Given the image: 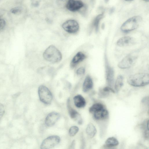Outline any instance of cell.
<instances>
[{"label": "cell", "mask_w": 149, "mask_h": 149, "mask_svg": "<svg viewBox=\"0 0 149 149\" xmlns=\"http://www.w3.org/2000/svg\"><path fill=\"white\" fill-rule=\"evenodd\" d=\"M6 25V22L3 19L0 18V31L2 30Z\"/></svg>", "instance_id": "obj_28"}, {"label": "cell", "mask_w": 149, "mask_h": 149, "mask_svg": "<svg viewBox=\"0 0 149 149\" xmlns=\"http://www.w3.org/2000/svg\"><path fill=\"white\" fill-rule=\"evenodd\" d=\"M109 0H104V1L106 3H107L108 2Z\"/></svg>", "instance_id": "obj_35"}, {"label": "cell", "mask_w": 149, "mask_h": 149, "mask_svg": "<svg viewBox=\"0 0 149 149\" xmlns=\"http://www.w3.org/2000/svg\"><path fill=\"white\" fill-rule=\"evenodd\" d=\"M67 104L69 113L71 118L72 119H77L78 118H79V115L78 113L71 107L69 100H68Z\"/></svg>", "instance_id": "obj_20"}, {"label": "cell", "mask_w": 149, "mask_h": 149, "mask_svg": "<svg viewBox=\"0 0 149 149\" xmlns=\"http://www.w3.org/2000/svg\"><path fill=\"white\" fill-rule=\"evenodd\" d=\"M85 72V69L83 67H81L77 69L76 73L78 75H81L84 74Z\"/></svg>", "instance_id": "obj_26"}, {"label": "cell", "mask_w": 149, "mask_h": 149, "mask_svg": "<svg viewBox=\"0 0 149 149\" xmlns=\"http://www.w3.org/2000/svg\"><path fill=\"white\" fill-rule=\"evenodd\" d=\"M79 131L78 127L76 126H73L71 127L69 130V134L70 136H74Z\"/></svg>", "instance_id": "obj_23"}, {"label": "cell", "mask_w": 149, "mask_h": 149, "mask_svg": "<svg viewBox=\"0 0 149 149\" xmlns=\"http://www.w3.org/2000/svg\"><path fill=\"white\" fill-rule=\"evenodd\" d=\"M74 102L75 106L78 108L84 107L86 101L84 97L81 95H77L74 97Z\"/></svg>", "instance_id": "obj_15"}, {"label": "cell", "mask_w": 149, "mask_h": 149, "mask_svg": "<svg viewBox=\"0 0 149 149\" xmlns=\"http://www.w3.org/2000/svg\"><path fill=\"white\" fill-rule=\"evenodd\" d=\"M86 58L85 55L81 52H78L73 57L70 63L71 68H74L80 62L82 61Z\"/></svg>", "instance_id": "obj_12"}, {"label": "cell", "mask_w": 149, "mask_h": 149, "mask_svg": "<svg viewBox=\"0 0 149 149\" xmlns=\"http://www.w3.org/2000/svg\"><path fill=\"white\" fill-rule=\"evenodd\" d=\"M142 102L144 104H147V103L148 104L149 103V97H144L142 100Z\"/></svg>", "instance_id": "obj_29"}, {"label": "cell", "mask_w": 149, "mask_h": 149, "mask_svg": "<svg viewBox=\"0 0 149 149\" xmlns=\"http://www.w3.org/2000/svg\"><path fill=\"white\" fill-rule=\"evenodd\" d=\"M60 140V138L58 136H49L44 140L40 146V148L42 149L52 148L58 144Z\"/></svg>", "instance_id": "obj_7"}, {"label": "cell", "mask_w": 149, "mask_h": 149, "mask_svg": "<svg viewBox=\"0 0 149 149\" xmlns=\"http://www.w3.org/2000/svg\"><path fill=\"white\" fill-rule=\"evenodd\" d=\"M5 113V109L3 105L0 103V120Z\"/></svg>", "instance_id": "obj_27"}, {"label": "cell", "mask_w": 149, "mask_h": 149, "mask_svg": "<svg viewBox=\"0 0 149 149\" xmlns=\"http://www.w3.org/2000/svg\"><path fill=\"white\" fill-rule=\"evenodd\" d=\"M63 28L67 32L70 33H75L79 29V25L78 22L74 19L66 21L62 24Z\"/></svg>", "instance_id": "obj_6"}, {"label": "cell", "mask_w": 149, "mask_h": 149, "mask_svg": "<svg viewBox=\"0 0 149 149\" xmlns=\"http://www.w3.org/2000/svg\"><path fill=\"white\" fill-rule=\"evenodd\" d=\"M87 134L90 137H93L96 134L97 130L94 125L91 123L88 125L86 130Z\"/></svg>", "instance_id": "obj_17"}, {"label": "cell", "mask_w": 149, "mask_h": 149, "mask_svg": "<svg viewBox=\"0 0 149 149\" xmlns=\"http://www.w3.org/2000/svg\"><path fill=\"white\" fill-rule=\"evenodd\" d=\"M43 57L47 61L54 63L61 61L62 55L60 51L55 46L50 45L44 52Z\"/></svg>", "instance_id": "obj_2"}, {"label": "cell", "mask_w": 149, "mask_h": 149, "mask_svg": "<svg viewBox=\"0 0 149 149\" xmlns=\"http://www.w3.org/2000/svg\"><path fill=\"white\" fill-rule=\"evenodd\" d=\"M123 77L121 75H118L115 82L114 88L116 91L118 92L123 86Z\"/></svg>", "instance_id": "obj_19"}, {"label": "cell", "mask_w": 149, "mask_h": 149, "mask_svg": "<svg viewBox=\"0 0 149 149\" xmlns=\"http://www.w3.org/2000/svg\"><path fill=\"white\" fill-rule=\"evenodd\" d=\"M137 56L131 54L125 57L118 64V67L121 69H127L132 66L135 63Z\"/></svg>", "instance_id": "obj_5"}, {"label": "cell", "mask_w": 149, "mask_h": 149, "mask_svg": "<svg viewBox=\"0 0 149 149\" xmlns=\"http://www.w3.org/2000/svg\"><path fill=\"white\" fill-rule=\"evenodd\" d=\"M119 142L114 137H111L108 138L106 141L105 146L107 147H111L118 145Z\"/></svg>", "instance_id": "obj_16"}, {"label": "cell", "mask_w": 149, "mask_h": 149, "mask_svg": "<svg viewBox=\"0 0 149 149\" xmlns=\"http://www.w3.org/2000/svg\"><path fill=\"white\" fill-rule=\"evenodd\" d=\"M102 104L100 103H96L93 104L89 108V112L93 113L95 111L104 108Z\"/></svg>", "instance_id": "obj_21"}, {"label": "cell", "mask_w": 149, "mask_h": 149, "mask_svg": "<svg viewBox=\"0 0 149 149\" xmlns=\"http://www.w3.org/2000/svg\"><path fill=\"white\" fill-rule=\"evenodd\" d=\"M143 1H146V2H148L149 1V0H143Z\"/></svg>", "instance_id": "obj_34"}, {"label": "cell", "mask_w": 149, "mask_h": 149, "mask_svg": "<svg viewBox=\"0 0 149 149\" xmlns=\"http://www.w3.org/2000/svg\"><path fill=\"white\" fill-rule=\"evenodd\" d=\"M125 1H133L134 0H124Z\"/></svg>", "instance_id": "obj_33"}, {"label": "cell", "mask_w": 149, "mask_h": 149, "mask_svg": "<svg viewBox=\"0 0 149 149\" xmlns=\"http://www.w3.org/2000/svg\"><path fill=\"white\" fill-rule=\"evenodd\" d=\"M93 83L92 80L89 75L86 77L83 85V91L84 92H87L93 88Z\"/></svg>", "instance_id": "obj_14"}, {"label": "cell", "mask_w": 149, "mask_h": 149, "mask_svg": "<svg viewBox=\"0 0 149 149\" xmlns=\"http://www.w3.org/2000/svg\"><path fill=\"white\" fill-rule=\"evenodd\" d=\"M115 10V8L114 7L111 8L110 10L109 13L110 14H112L114 12Z\"/></svg>", "instance_id": "obj_31"}, {"label": "cell", "mask_w": 149, "mask_h": 149, "mask_svg": "<svg viewBox=\"0 0 149 149\" xmlns=\"http://www.w3.org/2000/svg\"><path fill=\"white\" fill-rule=\"evenodd\" d=\"M142 20V18L140 16L132 17L123 23L120 27V30L125 33L134 30L138 27Z\"/></svg>", "instance_id": "obj_3"}, {"label": "cell", "mask_w": 149, "mask_h": 149, "mask_svg": "<svg viewBox=\"0 0 149 149\" xmlns=\"http://www.w3.org/2000/svg\"><path fill=\"white\" fill-rule=\"evenodd\" d=\"M104 15V13H102L97 15L94 19L93 23L92 26L94 27L96 32L98 30L99 26L101 19L103 18Z\"/></svg>", "instance_id": "obj_18"}, {"label": "cell", "mask_w": 149, "mask_h": 149, "mask_svg": "<svg viewBox=\"0 0 149 149\" xmlns=\"http://www.w3.org/2000/svg\"><path fill=\"white\" fill-rule=\"evenodd\" d=\"M38 93L40 99L42 102L47 104L51 103L52 95L47 87L43 85L40 86L38 88Z\"/></svg>", "instance_id": "obj_4"}, {"label": "cell", "mask_w": 149, "mask_h": 149, "mask_svg": "<svg viewBox=\"0 0 149 149\" xmlns=\"http://www.w3.org/2000/svg\"><path fill=\"white\" fill-rule=\"evenodd\" d=\"M22 11V8L20 6H18L12 8L10 10V12L12 14L16 15L20 14Z\"/></svg>", "instance_id": "obj_22"}, {"label": "cell", "mask_w": 149, "mask_h": 149, "mask_svg": "<svg viewBox=\"0 0 149 149\" xmlns=\"http://www.w3.org/2000/svg\"><path fill=\"white\" fill-rule=\"evenodd\" d=\"M102 90L104 92L108 93L112 92L115 93V91L112 89V88L109 86H106L104 87Z\"/></svg>", "instance_id": "obj_25"}, {"label": "cell", "mask_w": 149, "mask_h": 149, "mask_svg": "<svg viewBox=\"0 0 149 149\" xmlns=\"http://www.w3.org/2000/svg\"><path fill=\"white\" fill-rule=\"evenodd\" d=\"M85 1H86L88 2H89V3H92L93 2V0H84Z\"/></svg>", "instance_id": "obj_32"}, {"label": "cell", "mask_w": 149, "mask_h": 149, "mask_svg": "<svg viewBox=\"0 0 149 149\" xmlns=\"http://www.w3.org/2000/svg\"><path fill=\"white\" fill-rule=\"evenodd\" d=\"M130 85L135 87H140L148 84L149 74L146 73H138L130 76L127 80Z\"/></svg>", "instance_id": "obj_1"}, {"label": "cell", "mask_w": 149, "mask_h": 149, "mask_svg": "<svg viewBox=\"0 0 149 149\" xmlns=\"http://www.w3.org/2000/svg\"><path fill=\"white\" fill-rule=\"evenodd\" d=\"M5 13V11L4 9H0V17L3 16Z\"/></svg>", "instance_id": "obj_30"}, {"label": "cell", "mask_w": 149, "mask_h": 149, "mask_svg": "<svg viewBox=\"0 0 149 149\" xmlns=\"http://www.w3.org/2000/svg\"><path fill=\"white\" fill-rule=\"evenodd\" d=\"M61 1H66L67 0H60Z\"/></svg>", "instance_id": "obj_36"}, {"label": "cell", "mask_w": 149, "mask_h": 149, "mask_svg": "<svg viewBox=\"0 0 149 149\" xmlns=\"http://www.w3.org/2000/svg\"><path fill=\"white\" fill-rule=\"evenodd\" d=\"M85 5L81 0H68L66 4V7L70 11L79 12Z\"/></svg>", "instance_id": "obj_8"}, {"label": "cell", "mask_w": 149, "mask_h": 149, "mask_svg": "<svg viewBox=\"0 0 149 149\" xmlns=\"http://www.w3.org/2000/svg\"><path fill=\"white\" fill-rule=\"evenodd\" d=\"M105 72L107 84L108 86L112 88L114 82V71L113 69L105 59Z\"/></svg>", "instance_id": "obj_9"}, {"label": "cell", "mask_w": 149, "mask_h": 149, "mask_svg": "<svg viewBox=\"0 0 149 149\" xmlns=\"http://www.w3.org/2000/svg\"><path fill=\"white\" fill-rule=\"evenodd\" d=\"M43 0H31V5L34 7H37L39 6L41 2Z\"/></svg>", "instance_id": "obj_24"}, {"label": "cell", "mask_w": 149, "mask_h": 149, "mask_svg": "<svg viewBox=\"0 0 149 149\" xmlns=\"http://www.w3.org/2000/svg\"><path fill=\"white\" fill-rule=\"evenodd\" d=\"M93 114L94 118L97 120L106 119L109 116L108 111L104 108L95 111Z\"/></svg>", "instance_id": "obj_13"}, {"label": "cell", "mask_w": 149, "mask_h": 149, "mask_svg": "<svg viewBox=\"0 0 149 149\" xmlns=\"http://www.w3.org/2000/svg\"><path fill=\"white\" fill-rule=\"evenodd\" d=\"M135 39L131 37L125 36L119 39L117 42V45L120 47H124L132 45L135 44Z\"/></svg>", "instance_id": "obj_11"}, {"label": "cell", "mask_w": 149, "mask_h": 149, "mask_svg": "<svg viewBox=\"0 0 149 149\" xmlns=\"http://www.w3.org/2000/svg\"><path fill=\"white\" fill-rule=\"evenodd\" d=\"M59 114L55 112L49 113L46 117L45 120V125L48 127L53 126L60 118Z\"/></svg>", "instance_id": "obj_10"}]
</instances>
